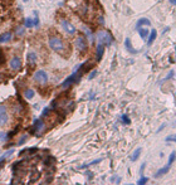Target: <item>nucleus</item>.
I'll return each mask as SVG.
<instances>
[{
    "label": "nucleus",
    "mask_w": 176,
    "mask_h": 185,
    "mask_svg": "<svg viewBox=\"0 0 176 185\" xmlns=\"http://www.w3.org/2000/svg\"><path fill=\"white\" fill-rule=\"evenodd\" d=\"M48 45H49L54 52L59 53V54L64 56V57H67L69 54L68 44L58 35H49V38H48Z\"/></svg>",
    "instance_id": "f257e3e1"
},
{
    "label": "nucleus",
    "mask_w": 176,
    "mask_h": 185,
    "mask_svg": "<svg viewBox=\"0 0 176 185\" xmlns=\"http://www.w3.org/2000/svg\"><path fill=\"white\" fill-rule=\"evenodd\" d=\"M96 38H97V43H101V44H103L104 47H110L111 43L113 42V38H112V35L110 31L107 30H99L97 35H96Z\"/></svg>",
    "instance_id": "f03ea898"
},
{
    "label": "nucleus",
    "mask_w": 176,
    "mask_h": 185,
    "mask_svg": "<svg viewBox=\"0 0 176 185\" xmlns=\"http://www.w3.org/2000/svg\"><path fill=\"white\" fill-rule=\"evenodd\" d=\"M33 79H34L35 83L39 84V86H45V84L48 83V75H47L45 71L39 69V71H37V72L34 73Z\"/></svg>",
    "instance_id": "7ed1b4c3"
},
{
    "label": "nucleus",
    "mask_w": 176,
    "mask_h": 185,
    "mask_svg": "<svg viewBox=\"0 0 176 185\" xmlns=\"http://www.w3.org/2000/svg\"><path fill=\"white\" fill-rule=\"evenodd\" d=\"M59 23H61V26L63 28V30H64L66 33H68L69 35L76 34V31H77L76 26H74L71 22H69V20H67V19H61V20H59Z\"/></svg>",
    "instance_id": "20e7f679"
},
{
    "label": "nucleus",
    "mask_w": 176,
    "mask_h": 185,
    "mask_svg": "<svg viewBox=\"0 0 176 185\" xmlns=\"http://www.w3.org/2000/svg\"><path fill=\"white\" fill-rule=\"evenodd\" d=\"M76 48L83 53V52H86L87 48H88V43H87V39H86V37L82 35V34H79L77 38H76Z\"/></svg>",
    "instance_id": "39448f33"
},
{
    "label": "nucleus",
    "mask_w": 176,
    "mask_h": 185,
    "mask_svg": "<svg viewBox=\"0 0 176 185\" xmlns=\"http://www.w3.org/2000/svg\"><path fill=\"white\" fill-rule=\"evenodd\" d=\"M44 130H45V124H44L42 120H35V121H34L33 130H31V134L39 136V135L43 134Z\"/></svg>",
    "instance_id": "423d86ee"
},
{
    "label": "nucleus",
    "mask_w": 176,
    "mask_h": 185,
    "mask_svg": "<svg viewBox=\"0 0 176 185\" xmlns=\"http://www.w3.org/2000/svg\"><path fill=\"white\" fill-rule=\"evenodd\" d=\"M22 66H23V63H22V59H20L19 57H13L12 59H10V62H9V68L13 72L19 71L20 68H22Z\"/></svg>",
    "instance_id": "0eeeda50"
},
{
    "label": "nucleus",
    "mask_w": 176,
    "mask_h": 185,
    "mask_svg": "<svg viewBox=\"0 0 176 185\" xmlns=\"http://www.w3.org/2000/svg\"><path fill=\"white\" fill-rule=\"evenodd\" d=\"M8 121H9V116H8L7 106H5V105H0V126L7 125Z\"/></svg>",
    "instance_id": "6e6552de"
},
{
    "label": "nucleus",
    "mask_w": 176,
    "mask_h": 185,
    "mask_svg": "<svg viewBox=\"0 0 176 185\" xmlns=\"http://www.w3.org/2000/svg\"><path fill=\"white\" fill-rule=\"evenodd\" d=\"M12 37H13V33H12V31H7V33L0 34V44L8 43V42L12 39Z\"/></svg>",
    "instance_id": "1a4fd4ad"
},
{
    "label": "nucleus",
    "mask_w": 176,
    "mask_h": 185,
    "mask_svg": "<svg viewBox=\"0 0 176 185\" xmlns=\"http://www.w3.org/2000/svg\"><path fill=\"white\" fill-rule=\"evenodd\" d=\"M125 45H126V49L129 50L131 54H136V53L138 52L137 49H133V48H132V44H131V39H130V38H126V39H125Z\"/></svg>",
    "instance_id": "9d476101"
},
{
    "label": "nucleus",
    "mask_w": 176,
    "mask_h": 185,
    "mask_svg": "<svg viewBox=\"0 0 176 185\" xmlns=\"http://www.w3.org/2000/svg\"><path fill=\"white\" fill-rule=\"evenodd\" d=\"M170 167L171 166H169V165H165L164 167H161L160 170L155 174V178H161L162 175H165V174H167L169 173V170H170Z\"/></svg>",
    "instance_id": "9b49d317"
},
{
    "label": "nucleus",
    "mask_w": 176,
    "mask_h": 185,
    "mask_svg": "<svg viewBox=\"0 0 176 185\" xmlns=\"http://www.w3.org/2000/svg\"><path fill=\"white\" fill-rule=\"evenodd\" d=\"M103 52H104V45L101 43H97V57H96V59L101 61V58L103 56Z\"/></svg>",
    "instance_id": "f8f14e48"
},
{
    "label": "nucleus",
    "mask_w": 176,
    "mask_h": 185,
    "mask_svg": "<svg viewBox=\"0 0 176 185\" xmlns=\"http://www.w3.org/2000/svg\"><path fill=\"white\" fill-rule=\"evenodd\" d=\"M142 25H151V22H150V20H148L147 18H141V19H138V22H137V24H136V29L140 28V26H142Z\"/></svg>",
    "instance_id": "ddd939ff"
},
{
    "label": "nucleus",
    "mask_w": 176,
    "mask_h": 185,
    "mask_svg": "<svg viewBox=\"0 0 176 185\" xmlns=\"http://www.w3.org/2000/svg\"><path fill=\"white\" fill-rule=\"evenodd\" d=\"M156 37H157V30L156 29H152L150 31V37H148V42H147V44L148 45H151L153 43V40L156 39Z\"/></svg>",
    "instance_id": "4468645a"
},
{
    "label": "nucleus",
    "mask_w": 176,
    "mask_h": 185,
    "mask_svg": "<svg viewBox=\"0 0 176 185\" xmlns=\"http://www.w3.org/2000/svg\"><path fill=\"white\" fill-rule=\"evenodd\" d=\"M34 96H35V92H34L33 88H28V89H25V91H24V97L26 99H31Z\"/></svg>",
    "instance_id": "2eb2a0df"
},
{
    "label": "nucleus",
    "mask_w": 176,
    "mask_h": 185,
    "mask_svg": "<svg viewBox=\"0 0 176 185\" xmlns=\"http://www.w3.org/2000/svg\"><path fill=\"white\" fill-rule=\"evenodd\" d=\"M28 62H29L30 66H34L35 63H37V54H35L34 52H30L29 54H28Z\"/></svg>",
    "instance_id": "dca6fc26"
},
{
    "label": "nucleus",
    "mask_w": 176,
    "mask_h": 185,
    "mask_svg": "<svg viewBox=\"0 0 176 185\" xmlns=\"http://www.w3.org/2000/svg\"><path fill=\"white\" fill-rule=\"evenodd\" d=\"M137 30H138V34L141 35V38L142 39H146L147 38V35H148V29H143V28H137Z\"/></svg>",
    "instance_id": "f3484780"
},
{
    "label": "nucleus",
    "mask_w": 176,
    "mask_h": 185,
    "mask_svg": "<svg viewBox=\"0 0 176 185\" xmlns=\"http://www.w3.org/2000/svg\"><path fill=\"white\" fill-rule=\"evenodd\" d=\"M141 151H142V149L141 147H138V149H136L135 151H133V154H132V156H131V160L132 161H136L137 159H138V156H140V154H141Z\"/></svg>",
    "instance_id": "a211bd4d"
},
{
    "label": "nucleus",
    "mask_w": 176,
    "mask_h": 185,
    "mask_svg": "<svg viewBox=\"0 0 176 185\" xmlns=\"http://www.w3.org/2000/svg\"><path fill=\"white\" fill-rule=\"evenodd\" d=\"M176 160V151H172L171 154H170V157H169V161H167V164L166 165H169V166H171L172 164H174V161Z\"/></svg>",
    "instance_id": "6ab92c4d"
},
{
    "label": "nucleus",
    "mask_w": 176,
    "mask_h": 185,
    "mask_svg": "<svg viewBox=\"0 0 176 185\" xmlns=\"http://www.w3.org/2000/svg\"><path fill=\"white\" fill-rule=\"evenodd\" d=\"M15 34H17L18 37H22L24 34V28H23V25H19L15 28Z\"/></svg>",
    "instance_id": "aec40b11"
},
{
    "label": "nucleus",
    "mask_w": 176,
    "mask_h": 185,
    "mask_svg": "<svg viewBox=\"0 0 176 185\" xmlns=\"http://www.w3.org/2000/svg\"><path fill=\"white\" fill-rule=\"evenodd\" d=\"M121 121H122V124H125V125H129L131 122V120H130V117L127 115H122L121 116Z\"/></svg>",
    "instance_id": "412c9836"
},
{
    "label": "nucleus",
    "mask_w": 176,
    "mask_h": 185,
    "mask_svg": "<svg viewBox=\"0 0 176 185\" xmlns=\"http://www.w3.org/2000/svg\"><path fill=\"white\" fill-rule=\"evenodd\" d=\"M25 26L26 28H31V26H34V22L31 18H26L25 19Z\"/></svg>",
    "instance_id": "4be33fe9"
},
{
    "label": "nucleus",
    "mask_w": 176,
    "mask_h": 185,
    "mask_svg": "<svg viewBox=\"0 0 176 185\" xmlns=\"http://www.w3.org/2000/svg\"><path fill=\"white\" fill-rule=\"evenodd\" d=\"M146 183H148V178L147 176H141L140 179H138V181H137L138 185H143V184H146Z\"/></svg>",
    "instance_id": "5701e85b"
},
{
    "label": "nucleus",
    "mask_w": 176,
    "mask_h": 185,
    "mask_svg": "<svg viewBox=\"0 0 176 185\" xmlns=\"http://www.w3.org/2000/svg\"><path fill=\"white\" fill-rule=\"evenodd\" d=\"M98 162H101V159H98V160H94L92 162H88V164H86V165H82L81 167H88V166H92V165H94V164H98Z\"/></svg>",
    "instance_id": "b1692460"
},
{
    "label": "nucleus",
    "mask_w": 176,
    "mask_h": 185,
    "mask_svg": "<svg viewBox=\"0 0 176 185\" xmlns=\"http://www.w3.org/2000/svg\"><path fill=\"white\" fill-rule=\"evenodd\" d=\"M26 140H28V135H23V137H22V139H20V140L18 141V145H23V144H24V142H25Z\"/></svg>",
    "instance_id": "393cba45"
},
{
    "label": "nucleus",
    "mask_w": 176,
    "mask_h": 185,
    "mask_svg": "<svg viewBox=\"0 0 176 185\" xmlns=\"http://www.w3.org/2000/svg\"><path fill=\"white\" fill-rule=\"evenodd\" d=\"M165 140H166L167 142H171V141H172V142H176V135H172V136H167Z\"/></svg>",
    "instance_id": "a878e982"
},
{
    "label": "nucleus",
    "mask_w": 176,
    "mask_h": 185,
    "mask_svg": "<svg viewBox=\"0 0 176 185\" xmlns=\"http://www.w3.org/2000/svg\"><path fill=\"white\" fill-rule=\"evenodd\" d=\"M4 63V53L0 50V64H3Z\"/></svg>",
    "instance_id": "bb28decb"
},
{
    "label": "nucleus",
    "mask_w": 176,
    "mask_h": 185,
    "mask_svg": "<svg viewBox=\"0 0 176 185\" xmlns=\"http://www.w3.org/2000/svg\"><path fill=\"white\" fill-rule=\"evenodd\" d=\"M96 75H97V71H93V72H91V73H89V77H88V78H89V79H92V78H94V76H96Z\"/></svg>",
    "instance_id": "cd10ccee"
},
{
    "label": "nucleus",
    "mask_w": 176,
    "mask_h": 185,
    "mask_svg": "<svg viewBox=\"0 0 176 185\" xmlns=\"http://www.w3.org/2000/svg\"><path fill=\"white\" fill-rule=\"evenodd\" d=\"M145 166H146V164H145V162H143V164H142V165H141V169H140V173H141V174L143 173V170H145Z\"/></svg>",
    "instance_id": "c85d7f7f"
},
{
    "label": "nucleus",
    "mask_w": 176,
    "mask_h": 185,
    "mask_svg": "<svg viewBox=\"0 0 176 185\" xmlns=\"http://www.w3.org/2000/svg\"><path fill=\"white\" fill-rule=\"evenodd\" d=\"M33 22H34V26H38V25H39V20H38V18H35V19L33 20Z\"/></svg>",
    "instance_id": "c756f323"
},
{
    "label": "nucleus",
    "mask_w": 176,
    "mask_h": 185,
    "mask_svg": "<svg viewBox=\"0 0 176 185\" xmlns=\"http://www.w3.org/2000/svg\"><path fill=\"white\" fill-rule=\"evenodd\" d=\"M48 112H49V108H44V110H43V116H47Z\"/></svg>",
    "instance_id": "7c9ffc66"
},
{
    "label": "nucleus",
    "mask_w": 176,
    "mask_h": 185,
    "mask_svg": "<svg viewBox=\"0 0 176 185\" xmlns=\"http://www.w3.org/2000/svg\"><path fill=\"white\" fill-rule=\"evenodd\" d=\"M112 180H113V181H116V183H120V181H121V179H120V178H113V179H112Z\"/></svg>",
    "instance_id": "2f4dec72"
},
{
    "label": "nucleus",
    "mask_w": 176,
    "mask_h": 185,
    "mask_svg": "<svg viewBox=\"0 0 176 185\" xmlns=\"http://www.w3.org/2000/svg\"><path fill=\"white\" fill-rule=\"evenodd\" d=\"M169 1H170L171 5H176V0H169Z\"/></svg>",
    "instance_id": "473e14b6"
},
{
    "label": "nucleus",
    "mask_w": 176,
    "mask_h": 185,
    "mask_svg": "<svg viewBox=\"0 0 176 185\" xmlns=\"http://www.w3.org/2000/svg\"><path fill=\"white\" fill-rule=\"evenodd\" d=\"M165 126H166V125H162V126H161V127H160V129H158V131H161V130H164V129H165Z\"/></svg>",
    "instance_id": "72a5a7b5"
},
{
    "label": "nucleus",
    "mask_w": 176,
    "mask_h": 185,
    "mask_svg": "<svg viewBox=\"0 0 176 185\" xmlns=\"http://www.w3.org/2000/svg\"><path fill=\"white\" fill-rule=\"evenodd\" d=\"M23 1H25V3H26V1H28V0H23Z\"/></svg>",
    "instance_id": "f704fd0d"
},
{
    "label": "nucleus",
    "mask_w": 176,
    "mask_h": 185,
    "mask_svg": "<svg viewBox=\"0 0 176 185\" xmlns=\"http://www.w3.org/2000/svg\"><path fill=\"white\" fill-rule=\"evenodd\" d=\"M1 76H3V75H1V73H0V78H1Z\"/></svg>",
    "instance_id": "c9c22d12"
}]
</instances>
